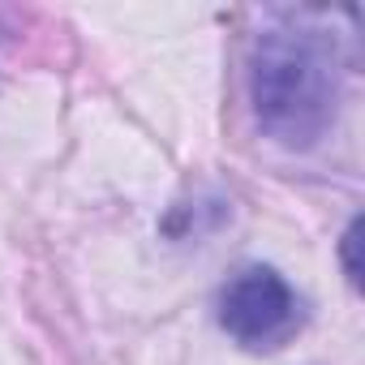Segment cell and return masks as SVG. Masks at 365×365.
I'll return each mask as SVG.
<instances>
[{"instance_id":"cell-1","label":"cell","mask_w":365,"mask_h":365,"mask_svg":"<svg viewBox=\"0 0 365 365\" xmlns=\"http://www.w3.org/2000/svg\"><path fill=\"white\" fill-rule=\"evenodd\" d=\"M339 56L335 39L314 26H271L254 52V112L284 146H314L335 120Z\"/></svg>"},{"instance_id":"cell-2","label":"cell","mask_w":365,"mask_h":365,"mask_svg":"<svg viewBox=\"0 0 365 365\" xmlns=\"http://www.w3.org/2000/svg\"><path fill=\"white\" fill-rule=\"evenodd\" d=\"M301 301L271 267L241 271L220 297L224 331L245 348H279L301 331Z\"/></svg>"}]
</instances>
